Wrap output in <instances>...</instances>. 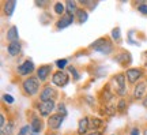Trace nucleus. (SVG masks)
I'll list each match as a JSON object with an SVG mask.
<instances>
[{"label": "nucleus", "instance_id": "obj_17", "mask_svg": "<svg viewBox=\"0 0 147 135\" xmlns=\"http://www.w3.org/2000/svg\"><path fill=\"white\" fill-rule=\"evenodd\" d=\"M15 7H16V1L15 0H10V1H5L4 4H3V11H4L5 15L10 18V16L14 14Z\"/></svg>", "mask_w": 147, "mask_h": 135}, {"label": "nucleus", "instance_id": "obj_21", "mask_svg": "<svg viewBox=\"0 0 147 135\" xmlns=\"http://www.w3.org/2000/svg\"><path fill=\"white\" fill-rule=\"evenodd\" d=\"M102 126H104V121H102L101 119H98V117H93V119H90V128L98 131V128L102 127Z\"/></svg>", "mask_w": 147, "mask_h": 135}, {"label": "nucleus", "instance_id": "obj_1", "mask_svg": "<svg viewBox=\"0 0 147 135\" xmlns=\"http://www.w3.org/2000/svg\"><path fill=\"white\" fill-rule=\"evenodd\" d=\"M40 86H41V81L37 78V77H29V78L23 79L22 82V90L26 96H36L40 92Z\"/></svg>", "mask_w": 147, "mask_h": 135}, {"label": "nucleus", "instance_id": "obj_34", "mask_svg": "<svg viewBox=\"0 0 147 135\" xmlns=\"http://www.w3.org/2000/svg\"><path fill=\"white\" fill-rule=\"evenodd\" d=\"M87 135H102V132L101 131H93V132H90V134Z\"/></svg>", "mask_w": 147, "mask_h": 135}, {"label": "nucleus", "instance_id": "obj_8", "mask_svg": "<svg viewBox=\"0 0 147 135\" xmlns=\"http://www.w3.org/2000/svg\"><path fill=\"white\" fill-rule=\"evenodd\" d=\"M64 117H65V116H63V115H60V113H53V115H51V116L48 117V121H47L48 127H49L51 130H53V131L59 130V128L63 126Z\"/></svg>", "mask_w": 147, "mask_h": 135}, {"label": "nucleus", "instance_id": "obj_22", "mask_svg": "<svg viewBox=\"0 0 147 135\" xmlns=\"http://www.w3.org/2000/svg\"><path fill=\"white\" fill-rule=\"evenodd\" d=\"M53 10H55V12H56L57 15H61V16L67 12V11H65V5H64L63 3H60V1L55 3V5H53Z\"/></svg>", "mask_w": 147, "mask_h": 135}, {"label": "nucleus", "instance_id": "obj_24", "mask_svg": "<svg viewBox=\"0 0 147 135\" xmlns=\"http://www.w3.org/2000/svg\"><path fill=\"white\" fill-rule=\"evenodd\" d=\"M127 107H128V105H127V100L125 98H120L119 100V102H117V107H116V108H117L119 112H125Z\"/></svg>", "mask_w": 147, "mask_h": 135}, {"label": "nucleus", "instance_id": "obj_32", "mask_svg": "<svg viewBox=\"0 0 147 135\" xmlns=\"http://www.w3.org/2000/svg\"><path fill=\"white\" fill-rule=\"evenodd\" d=\"M0 127H1V130L5 127V116L3 113L0 115Z\"/></svg>", "mask_w": 147, "mask_h": 135}, {"label": "nucleus", "instance_id": "obj_29", "mask_svg": "<svg viewBox=\"0 0 147 135\" xmlns=\"http://www.w3.org/2000/svg\"><path fill=\"white\" fill-rule=\"evenodd\" d=\"M57 113H60V115H63V116H67V109H65V105L61 102V104H59L57 105Z\"/></svg>", "mask_w": 147, "mask_h": 135}, {"label": "nucleus", "instance_id": "obj_4", "mask_svg": "<svg viewBox=\"0 0 147 135\" xmlns=\"http://www.w3.org/2000/svg\"><path fill=\"white\" fill-rule=\"evenodd\" d=\"M124 74H125V78L128 82L132 83V85H136V83H139L140 79L143 78L144 71H143L142 68H128Z\"/></svg>", "mask_w": 147, "mask_h": 135}, {"label": "nucleus", "instance_id": "obj_19", "mask_svg": "<svg viewBox=\"0 0 147 135\" xmlns=\"http://www.w3.org/2000/svg\"><path fill=\"white\" fill-rule=\"evenodd\" d=\"M78 4H76V1H67L65 3V11L68 12V14H71V15H75L76 12H78Z\"/></svg>", "mask_w": 147, "mask_h": 135}, {"label": "nucleus", "instance_id": "obj_23", "mask_svg": "<svg viewBox=\"0 0 147 135\" xmlns=\"http://www.w3.org/2000/svg\"><path fill=\"white\" fill-rule=\"evenodd\" d=\"M12 132H14V123H12V121H8L7 126L1 130V135H12Z\"/></svg>", "mask_w": 147, "mask_h": 135}, {"label": "nucleus", "instance_id": "obj_30", "mask_svg": "<svg viewBox=\"0 0 147 135\" xmlns=\"http://www.w3.org/2000/svg\"><path fill=\"white\" fill-rule=\"evenodd\" d=\"M138 11L142 12L143 15H147V4L146 3H140V4L138 5Z\"/></svg>", "mask_w": 147, "mask_h": 135}, {"label": "nucleus", "instance_id": "obj_38", "mask_svg": "<svg viewBox=\"0 0 147 135\" xmlns=\"http://www.w3.org/2000/svg\"><path fill=\"white\" fill-rule=\"evenodd\" d=\"M49 135H56V134H49Z\"/></svg>", "mask_w": 147, "mask_h": 135}, {"label": "nucleus", "instance_id": "obj_37", "mask_svg": "<svg viewBox=\"0 0 147 135\" xmlns=\"http://www.w3.org/2000/svg\"><path fill=\"white\" fill-rule=\"evenodd\" d=\"M143 135H147V130H144V134H143Z\"/></svg>", "mask_w": 147, "mask_h": 135}, {"label": "nucleus", "instance_id": "obj_18", "mask_svg": "<svg viewBox=\"0 0 147 135\" xmlns=\"http://www.w3.org/2000/svg\"><path fill=\"white\" fill-rule=\"evenodd\" d=\"M115 60L117 63L123 64V66L131 64V62H132V59H131V56H129V53H128V52H123V55H120V56H116Z\"/></svg>", "mask_w": 147, "mask_h": 135}, {"label": "nucleus", "instance_id": "obj_35", "mask_svg": "<svg viewBox=\"0 0 147 135\" xmlns=\"http://www.w3.org/2000/svg\"><path fill=\"white\" fill-rule=\"evenodd\" d=\"M143 107H144V108H147V94H146V97L143 98Z\"/></svg>", "mask_w": 147, "mask_h": 135}, {"label": "nucleus", "instance_id": "obj_14", "mask_svg": "<svg viewBox=\"0 0 147 135\" xmlns=\"http://www.w3.org/2000/svg\"><path fill=\"white\" fill-rule=\"evenodd\" d=\"M21 49H22V45L19 41H15V42H10L7 45V52L10 56H18L21 53Z\"/></svg>", "mask_w": 147, "mask_h": 135}, {"label": "nucleus", "instance_id": "obj_9", "mask_svg": "<svg viewBox=\"0 0 147 135\" xmlns=\"http://www.w3.org/2000/svg\"><path fill=\"white\" fill-rule=\"evenodd\" d=\"M56 89L51 86V85H47L45 88L41 90L40 93V102H45V101H51V100H55L56 97Z\"/></svg>", "mask_w": 147, "mask_h": 135}, {"label": "nucleus", "instance_id": "obj_27", "mask_svg": "<svg viewBox=\"0 0 147 135\" xmlns=\"http://www.w3.org/2000/svg\"><path fill=\"white\" fill-rule=\"evenodd\" d=\"M112 38L116 40V41L120 40V27H115V29L112 30Z\"/></svg>", "mask_w": 147, "mask_h": 135}, {"label": "nucleus", "instance_id": "obj_33", "mask_svg": "<svg viewBox=\"0 0 147 135\" xmlns=\"http://www.w3.org/2000/svg\"><path fill=\"white\" fill-rule=\"evenodd\" d=\"M139 134H140V130L138 127H134L131 130V132H129V135H139Z\"/></svg>", "mask_w": 147, "mask_h": 135}, {"label": "nucleus", "instance_id": "obj_28", "mask_svg": "<svg viewBox=\"0 0 147 135\" xmlns=\"http://www.w3.org/2000/svg\"><path fill=\"white\" fill-rule=\"evenodd\" d=\"M3 101L5 104H14V97L11 94H3Z\"/></svg>", "mask_w": 147, "mask_h": 135}, {"label": "nucleus", "instance_id": "obj_10", "mask_svg": "<svg viewBox=\"0 0 147 135\" xmlns=\"http://www.w3.org/2000/svg\"><path fill=\"white\" fill-rule=\"evenodd\" d=\"M75 21V15H71L68 12H65L63 16H60V19L56 22V29L57 30H63L65 27H68L69 25H72Z\"/></svg>", "mask_w": 147, "mask_h": 135}, {"label": "nucleus", "instance_id": "obj_31", "mask_svg": "<svg viewBox=\"0 0 147 135\" xmlns=\"http://www.w3.org/2000/svg\"><path fill=\"white\" fill-rule=\"evenodd\" d=\"M68 70H69V73L72 74L74 79H75V81H78V79H79V74L76 73V70H75V67H72V66H71V67H68Z\"/></svg>", "mask_w": 147, "mask_h": 135}, {"label": "nucleus", "instance_id": "obj_16", "mask_svg": "<svg viewBox=\"0 0 147 135\" xmlns=\"http://www.w3.org/2000/svg\"><path fill=\"white\" fill-rule=\"evenodd\" d=\"M30 127H32V134H37L40 135L42 130V121L40 117H33L32 123H30Z\"/></svg>", "mask_w": 147, "mask_h": 135}, {"label": "nucleus", "instance_id": "obj_25", "mask_svg": "<svg viewBox=\"0 0 147 135\" xmlns=\"http://www.w3.org/2000/svg\"><path fill=\"white\" fill-rule=\"evenodd\" d=\"M67 66H68V60L67 59H60V60L56 62V67L59 68V71H63L64 68H67Z\"/></svg>", "mask_w": 147, "mask_h": 135}, {"label": "nucleus", "instance_id": "obj_40", "mask_svg": "<svg viewBox=\"0 0 147 135\" xmlns=\"http://www.w3.org/2000/svg\"><path fill=\"white\" fill-rule=\"evenodd\" d=\"M146 85H147V79H146Z\"/></svg>", "mask_w": 147, "mask_h": 135}, {"label": "nucleus", "instance_id": "obj_12", "mask_svg": "<svg viewBox=\"0 0 147 135\" xmlns=\"http://www.w3.org/2000/svg\"><path fill=\"white\" fill-rule=\"evenodd\" d=\"M52 73V66L51 64H44V66H40L37 68V78L40 79L41 82H45L49 75Z\"/></svg>", "mask_w": 147, "mask_h": 135}, {"label": "nucleus", "instance_id": "obj_6", "mask_svg": "<svg viewBox=\"0 0 147 135\" xmlns=\"http://www.w3.org/2000/svg\"><path fill=\"white\" fill-rule=\"evenodd\" d=\"M69 82V77L68 74H65L64 71H56L52 75V83L57 88H64L67 86Z\"/></svg>", "mask_w": 147, "mask_h": 135}, {"label": "nucleus", "instance_id": "obj_39", "mask_svg": "<svg viewBox=\"0 0 147 135\" xmlns=\"http://www.w3.org/2000/svg\"><path fill=\"white\" fill-rule=\"evenodd\" d=\"M30 135H37V134H30Z\"/></svg>", "mask_w": 147, "mask_h": 135}, {"label": "nucleus", "instance_id": "obj_26", "mask_svg": "<svg viewBox=\"0 0 147 135\" xmlns=\"http://www.w3.org/2000/svg\"><path fill=\"white\" fill-rule=\"evenodd\" d=\"M30 134H32V127H30V124L23 126L21 130H19V132H18V135H30Z\"/></svg>", "mask_w": 147, "mask_h": 135}, {"label": "nucleus", "instance_id": "obj_15", "mask_svg": "<svg viewBox=\"0 0 147 135\" xmlns=\"http://www.w3.org/2000/svg\"><path fill=\"white\" fill-rule=\"evenodd\" d=\"M5 38L8 40V42L19 41V30H18V27H16V26H11L10 29L7 30Z\"/></svg>", "mask_w": 147, "mask_h": 135}, {"label": "nucleus", "instance_id": "obj_3", "mask_svg": "<svg viewBox=\"0 0 147 135\" xmlns=\"http://www.w3.org/2000/svg\"><path fill=\"white\" fill-rule=\"evenodd\" d=\"M112 82L115 85V92L116 94H119L121 97H124L127 94V78H125V74L123 73H119L116 74L113 79H112Z\"/></svg>", "mask_w": 147, "mask_h": 135}, {"label": "nucleus", "instance_id": "obj_13", "mask_svg": "<svg viewBox=\"0 0 147 135\" xmlns=\"http://www.w3.org/2000/svg\"><path fill=\"white\" fill-rule=\"evenodd\" d=\"M89 128H90V119L87 116H84V117H82L79 120L76 132H78V135H87V130Z\"/></svg>", "mask_w": 147, "mask_h": 135}, {"label": "nucleus", "instance_id": "obj_11", "mask_svg": "<svg viewBox=\"0 0 147 135\" xmlns=\"http://www.w3.org/2000/svg\"><path fill=\"white\" fill-rule=\"evenodd\" d=\"M147 94V85L146 82H139L134 86V92H132V97L135 100H143Z\"/></svg>", "mask_w": 147, "mask_h": 135}, {"label": "nucleus", "instance_id": "obj_7", "mask_svg": "<svg viewBox=\"0 0 147 135\" xmlns=\"http://www.w3.org/2000/svg\"><path fill=\"white\" fill-rule=\"evenodd\" d=\"M36 71V66L32 60H25V62L18 66V74L22 77H32V74Z\"/></svg>", "mask_w": 147, "mask_h": 135}, {"label": "nucleus", "instance_id": "obj_36", "mask_svg": "<svg viewBox=\"0 0 147 135\" xmlns=\"http://www.w3.org/2000/svg\"><path fill=\"white\" fill-rule=\"evenodd\" d=\"M144 66L147 67V52L144 53Z\"/></svg>", "mask_w": 147, "mask_h": 135}, {"label": "nucleus", "instance_id": "obj_20", "mask_svg": "<svg viewBox=\"0 0 147 135\" xmlns=\"http://www.w3.org/2000/svg\"><path fill=\"white\" fill-rule=\"evenodd\" d=\"M75 15H76V18H78L79 23H84V22L89 19V12L84 10V8H79L78 12H76Z\"/></svg>", "mask_w": 147, "mask_h": 135}, {"label": "nucleus", "instance_id": "obj_2", "mask_svg": "<svg viewBox=\"0 0 147 135\" xmlns=\"http://www.w3.org/2000/svg\"><path fill=\"white\" fill-rule=\"evenodd\" d=\"M91 48L97 52L102 53V55H110L113 51V42L110 41V38H108V37H101L91 44Z\"/></svg>", "mask_w": 147, "mask_h": 135}, {"label": "nucleus", "instance_id": "obj_5", "mask_svg": "<svg viewBox=\"0 0 147 135\" xmlns=\"http://www.w3.org/2000/svg\"><path fill=\"white\" fill-rule=\"evenodd\" d=\"M56 108V102H55V100H51V101H45V102H38L37 105V111H38V113L44 116V117H49L52 113V111Z\"/></svg>", "mask_w": 147, "mask_h": 135}]
</instances>
